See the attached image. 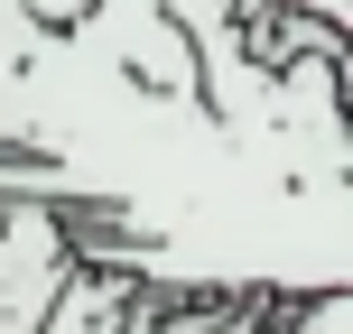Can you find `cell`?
Masks as SVG:
<instances>
[{"label":"cell","mask_w":353,"mask_h":334,"mask_svg":"<svg viewBox=\"0 0 353 334\" xmlns=\"http://www.w3.org/2000/svg\"><path fill=\"white\" fill-rule=\"evenodd\" d=\"M307 10H316V19H325V28H335V37H344V65H353V0H307Z\"/></svg>","instance_id":"obj_3"},{"label":"cell","mask_w":353,"mask_h":334,"mask_svg":"<svg viewBox=\"0 0 353 334\" xmlns=\"http://www.w3.org/2000/svg\"><path fill=\"white\" fill-rule=\"evenodd\" d=\"M130 316H140V279L112 260H74V279L56 288L37 334H130Z\"/></svg>","instance_id":"obj_2"},{"label":"cell","mask_w":353,"mask_h":334,"mask_svg":"<svg viewBox=\"0 0 353 334\" xmlns=\"http://www.w3.org/2000/svg\"><path fill=\"white\" fill-rule=\"evenodd\" d=\"M74 205L56 195H10L0 213V334H37L56 288L74 279Z\"/></svg>","instance_id":"obj_1"}]
</instances>
